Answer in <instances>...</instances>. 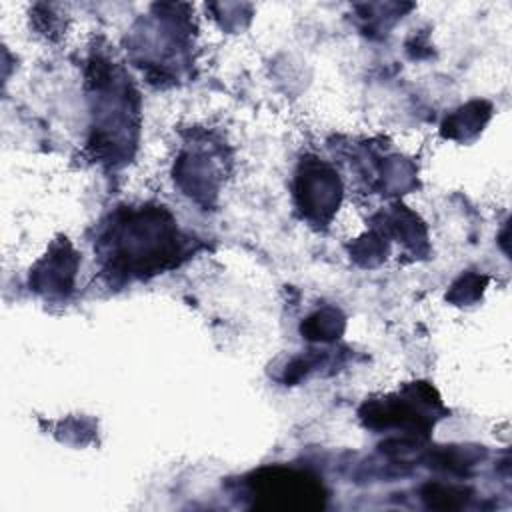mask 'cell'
Here are the masks:
<instances>
[{"label": "cell", "mask_w": 512, "mask_h": 512, "mask_svg": "<svg viewBox=\"0 0 512 512\" xmlns=\"http://www.w3.org/2000/svg\"><path fill=\"white\" fill-rule=\"evenodd\" d=\"M178 252V232L164 210L128 214L112 228L114 264L126 270L148 272L166 266Z\"/></svg>", "instance_id": "6da1fadb"}, {"label": "cell", "mask_w": 512, "mask_h": 512, "mask_svg": "<svg viewBox=\"0 0 512 512\" xmlns=\"http://www.w3.org/2000/svg\"><path fill=\"white\" fill-rule=\"evenodd\" d=\"M252 494L264 508H318L324 500L314 478L290 468L260 470L252 480Z\"/></svg>", "instance_id": "7a4b0ae2"}, {"label": "cell", "mask_w": 512, "mask_h": 512, "mask_svg": "<svg viewBox=\"0 0 512 512\" xmlns=\"http://www.w3.org/2000/svg\"><path fill=\"white\" fill-rule=\"evenodd\" d=\"M296 196L302 210L312 218H326L334 212L340 198V182L336 174L318 162L302 164Z\"/></svg>", "instance_id": "3957f363"}, {"label": "cell", "mask_w": 512, "mask_h": 512, "mask_svg": "<svg viewBox=\"0 0 512 512\" xmlns=\"http://www.w3.org/2000/svg\"><path fill=\"white\" fill-rule=\"evenodd\" d=\"M342 330V318L334 310H322L316 316L308 318L306 324H302V332L308 334V338L318 340H330Z\"/></svg>", "instance_id": "277c9868"}, {"label": "cell", "mask_w": 512, "mask_h": 512, "mask_svg": "<svg viewBox=\"0 0 512 512\" xmlns=\"http://www.w3.org/2000/svg\"><path fill=\"white\" fill-rule=\"evenodd\" d=\"M422 498L432 508H458L466 502V490L442 484H430L424 488Z\"/></svg>", "instance_id": "5b68a950"}]
</instances>
